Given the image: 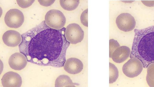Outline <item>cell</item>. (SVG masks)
Listing matches in <instances>:
<instances>
[{
	"label": "cell",
	"mask_w": 154,
	"mask_h": 87,
	"mask_svg": "<svg viewBox=\"0 0 154 87\" xmlns=\"http://www.w3.org/2000/svg\"><path fill=\"white\" fill-rule=\"evenodd\" d=\"M66 28H51L45 21L22 35L20 52L28 62L42 66H64L66 50L70 43L65 36Z\"/></svg>",
	"instance_id": "cell-1"
},
{
	"label": "cell",
	"mask_w": 154,
	"mask_h": 87,
	"mask_svg": "<svg viewBox=\"0 0 154 87\" xmlns=\"http://www.w3.org/2000/svg\"><path fill=\"white\" fill-rule=\"evenodd\" d=\"M134 37L130 56L136 57L146 68L154 63V25L143 29L134 30Z\"/></svg>",
	"instance_id": "cell-2"
},
{
	"label": "cell",
	"mask_w": 154,
	"mask_h": 87,
	"mask_svg": "<svg viewBox=\"0 0 154 87\" xmlns=\"http://www.w3.org/2000/svg\"><path fill=\"white\" fill-rule=\"evenodd\" d=\"M46 25L51 28L60 30L63 28L66 22V19L60 11L52 10L46 13L45 16Z\"/></svg>",
	"instance_id": "cell-3"
},
{
	"label": "cell",
	"mask_w": 154,
	"mask_h": 87,
	"mask_svg": "<svg viewBox=\"0 0 154 87\" xmlns=\"http://www.w3.org/2000/svg\"><path fill=\"white\" fill-rule=\"evenodd\" d=\"M65 36L67 40L70 43L76 44L83 40L84 32L79 25L72 24L67 27L65 32Z\"/></svg>",
	"instance_id": "cell-4"
},
{
	"label": "cell",
	"mask_w": 154,
	"mask_h": 87,
	"mask_svg": "<svg viewBox=\"0 0 154 87\" xmlns=\"http://www.w3.org/2000/svg\"><path fill=\"white\" fill-rule=\"evenodd\" d=\"M143 68L141 61L136 57H133L124 64L122 71L124 74L127 77L134 78L140 74Z\"/></svg>",
	"instance_id": "cell-5"
},
{
	"label": "cell",
	"mask_w": 154,
	"mask_h": 87,
	"mask_svg": "<svg viewBox=\"0 0 154 87\" xmlns=\"http://www.w3.org/2000/svg\"><path fill=\"white\" fill-rule=\"evenodd\" d=\"M24 21L23 13L17 9H11L6 13L5 17V22L9 27L17 28L21 27Z\"/></svg>",
	"instance_id": "cell-6"
},
{
	"label": "cell",
	"mask_w": 154,
	"mask_h": 87,
	"mask_svg": "<svg viewBox=\"0 0 154 87\" xmlns=\"http://www.w3.org/2000/svg\"><path fill=\"white\" fill-rule=\"evenodd\" d=\"M116 22L119 29L125 32L132 30L136 26L134 18L131 14L128 13L120 15L117 17Z\"/></svg>",
	"instance_id": "cell-7"
},
{
	"label": "cell",
	"mask_w": 154,
	"mask_h": 87,
	"mask_svg": "<svg viewBox=\"0 0 154 87\" xmlns=\"http://www.w3.org/2000/svg\"><path fill=\"white\" fill-rule=\"evenodd\" d=\"M2 83L4 87H20L22 80L20 76L18 73L10 71L3 76Z\"/></svg>",
	"instance_id": "cell-8"
},
{
	"label": "cell",
	"mask_w": 154,
	"mask_h": 87,
	"mask_svg": "<svg viewBox=\"0 0 154 87\" xmlns=\"http://www.w3.org/2000/svg\"><path fill=\"white\" fill-rule=\"evenodd\" d=\"M26 57L21 53H16L10 57L9 64L11 67L16 70H21L24 69L27 64Z\"/></svg>",
	"instance_id": "cell-9"
},
{
	"label": "cell",
	"mask_w": 154,
	"mask_h": 87,
	"mask_svg": "<svg viewBox=\"0 0 154 87\" xmlns=\"http://www.w3.org/2000/svg\"><path fill=\"white\" fill-rule=\"evenodd\" d=\"M3 40L4 43L7 46L14 47L20 44L22 40V37L18 32L10 30L4 34Z\"/></svg>",
	"instance_id": "cell-10"
},
{
	"label": "cell",
	"mask_w": 154,
	"mask_h": 87,
	"mask_svg": "<svg viewBox=\"0 0 154 87\" xmlns=\"http://www.w3.org/2000/svg\"><path fill=\"white\" fill-rule=\"evenodd\" d=\"M84 65L80 59L71 58L68 59L65 62L63 68L68 73L73 74L79 73L83 70Z\"/></svg>",
	"instance_id": "cell-11"
},
{
	"label": "cell",
	"mask_w": 154,
	"mask_h": 87,
	"mask_svg": "<svg viewBox=\"0 0 154 87\" xmlns=\"http://www.w3.org/2000/svg\"><path fill=\"white\" fill-rule=\"evenodd\" d=\"M131 54V51L129 48L122 46L118 48L114 52L112 58L116 63H122L128 58Z\"/></svg>",
	"instance_id": "cell-12"
},
{
	"label": "cell",
	"mask_w": 154,
	"mask_h": 87,
	"mask_svg": "<svg viewBox=\"0 0 154 87\" xmlns=\"http://www.w3.org/2000/svg\"><path fill=\"white\" fill-rule=\"evenodd\" d=\"M75 83L72 82L68 76L62 75L59 76L55 82V87H75Z\"/></svg>",
	"instance_id": "cell-13"
},
{
	"label": "cell",
	"mask_w": 154,
	"mask_h": 87,
	"mask_svg": "<svg viewBox=\"0 0 154 87\" xmlns=\"http://www.w3.org/2000/svg\"><path fill=\"white\" fill-rule=\"evenodd\" d=\"M60 5L64 10L71 11L74 10L78 7L79 1H60Z\"/></svg>",
	"instance_id": "cell-14"
},
{
	"label": "cell",
	"mask_w": 154,
	"mask_h": 87,
	"mask_svg": "<svg viewBox=\"0 0 154 87\" xmlns=\"http://www.w3.org/2000/svg\"><path fill=\"white\" fill-rule=\"evenodd\" d=\"M146 80L150 87H154V63L150 64L147 67Z\"/></svg>",
	"instance_id": "cell-15"
},
{
	"label": "cell",
	"mask_w": 154,
	"mask_h": 87,
	"mask_svg": "<svg viewBox=\"0 0 154 87\" xmlns=\"http://www.w3.org/2000/svg\"><path fill=\"white\" fill-rule=\"evenodd\" d=\"M119 71L117 67L109 62V83L115 82L119 77Z\"/></svg>",
	"instance_id": "cell-16"
},
{
	"label": "cell",
	"mask_w": 154,
	"mask_h": 87,
	"mask_svg": "<svg viewBox=\"0 0 154 87\" xmlns=\"http://www.w3.org/2000/svg\"><path fill=\"white\" fill-rule=\"evenodd\" d=\"M109 57L112 58V54L118 48L120 47V45L118 42L114 39H111L109 40Z\"/></svg>",
	"instance_id": "cell-17"
},
{
	"label": "cell",
	"mask_w": 154,
	"mask_h": 87,
	"mask_svg": "<svg viewBox=\"0 0 154 87\" xmlns=\"http://www.w3.org/2000/svg\"><path fill=\"white\" fill-rule=\"evenodd\" d=\"M88 9H87L84 11L82 13L81 20L82 24L85 26L88 27Z\"/></svg>",
	"instance_id": "cell-18"
},
{
	"label": "cell",
	"mask_w": 154,
	"mask_h": 87,
	"mask_svg": "<svg viewBox=\"0 0 154 87\" xmlns=\"http://www.w3.org/2000/svg\"><path fill=\"white\" fill-rule=\"evenodd\" d=\"M35 1H17L18 4L23 8H27L31 6Z\"/></svg>",
	"instance_id": "cell-19"
},
{
	"label": "cell",
	"mask_w": 154,
	"mask_h": 87,
	"mask_svg": "<svg viewBox=\"0 0 154 87\" xmlns=\"http://www.w3.org/2000/svg\"><path fill=\"white\" fill-rule=\"evenodd\" d=\"M55 1H38L41 5L46 7L51 6Z\"/></svg>",
	"instance_id": "cell-20"
},
{
	"label": "cell",
	"mask_w": 154,
	"mask_h": 87,
	"mask_svg": "<svg viewBox=\"0 0 154 87\" xmlns=\"http://www.w3.org/2000/svg\"><path fill=\"white\" fill-rule=\"evenodd\" d=\"M142 2L145 6L148 7H154V1H142Z\"/></svg>",
	"instance_id": "cell-21"
}]
</instances>
